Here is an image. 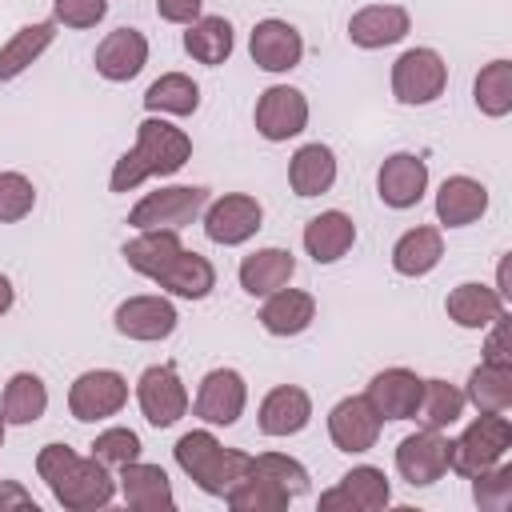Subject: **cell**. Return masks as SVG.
<instances>
[{
    "instance_id": "cell-1",
    "label": "cell",
    "mask_w": 512,
    "mask_h": 512,
    "mask_svg": "<svg viewBox=\"0 0 512 512\" xmlns=\"http://www.w3.org/2000/svg\"><path fill=\"white\" fill-rule=\"evenodd\" d=\"M36 472L48 484V492L56 496L60 508L68 512H92V508H108L116 496V476L108 472L104 460L96 456H80L68 444H44L36 452Z\"/></svg>"
},
{
    "instance_id": "cell-2",
    "label": "cell",
    "mask_w": 512,
    "mask_h": 512,
    "mask_svg": "<svg viewBox=\"0 0 512 512\" xmlns=\"http://www.w3.org/2000/svg\"><path fill=\"white\" fill-rule=\"evenodd\" d=\"M192 160V136L164 116H144L136 124V144L112 164L108 188L112 192H136L152 176H176Z\"/></svg>"
},
{
    "instance_id": "cell-3",
    "label": "cell",
    "mask_w": 512,
    "mask_h": 512,
    "mask_svg": "<svg viewBox=\"0 0 512 512\" xmlns=\"http://www.w3.org/2000/svg\"><path fill=\"white\" fill-rule=\"evenodd\" d=\"M172 456H176V468H180L204 496H220V500H224V492H228V488L248 472V464H252L248 452L220 444L212 428H192V432H184V436L176 440Z\"/></svg>"
},
{
    "instance_id": "cell-4",
    "label": "cell",
    "mask_w": 512,
    "mask_h": 512,
    "mask_svg": "<svg viewBox=\"0 0 512 512\" xmlns=\"http://www.w3.org/2000/svg\"><path fill=\"white\" fill-rule=\"evenodd\" d=\"M508 448H512L508 412H476V420L456 440H448V472L472 480L476 472L500 464Z\"/></svg>"
},
{
    "instance_id": "cell-5",
    "label": "cell",
    "mask_w": 512,
    "mask_h": 512,
    "mask_svg": "<svg viewBox=\"0 0 512 512\" xmlns=\"http://www.w3.org/2000/svg\"><path fill=\"white\" fill-rule=\"evenodd\" d=\"M204 204H208V188H200V184H168V188H156V192L140 196L132 204V212H128V224L136 232H148V228L180 232L192 220H200Z\"/></svg>"
},
{
    "instance_id": "cell-6",
    "label": "cell",
    "mask_w": 512,
    "mask_h": 512,
    "mask_svg": "<svg viewBox=\"0 0 512 512\" xmlns=\"http://www.w3.org/2000/svg\"><path fill=\"white\" fill-rule=\"evenodd\" d=\"M448 88V64L436 48H408L392 64V96L404 108H424Z\"/></svg>"
},
{
    "instance_id": "cell-7",
    "label": "cell",
    "mask_w": 512,
    "mask_h": 512,
    "mask_svg": "<svg viewBox=\"0 0 512 512\" xmlns=\"http://www.w3.org/2000/svg\"><path fill=\"white\" fill-rule=\"evenodd\" d=\"M200 220H204V236L212 244L236 248V244L252 240L264 228V204L256 196H248V192H224L220 200L204 204Z\"/></svg>"
},
{
    "instance_id": "cell-8",
    "label": "cell",
    "mask_w": 512,
    "mask_h": 512,
    "mask_svg": "<svg viewBox=\"0 0 512 512\" xmlns=\"http://www.w3.org/2000/svg\"><path fill=\"white\" fill-rule=\"evenodd\" d=\"M128 404V380L116 368H88L68 388V412L80 424H100Z\"/></svg>"
},
{
    "instance_id": "cell-9",
    "label": "cell",
    "mask_w": 512,
    "mask_h": 512,
    "mask_svg": "<svg viewBox=\"0 0 512 512\" xmlns=\"http://www.w3.org/2000/svg\"><path fill=\"white\" fill-rule=\"evenodd\" d=\"M252 124L268 144H284L308 128V96L292 84H268L256 96Z\"/></svg>"
},
{
    "instance_id": "cell-10",
    "label": "cell",
    "mask_w": 512,
    "mask_h": 512,
    "mask_svg": "<svg viewBox=\"0 0 512 512\" xmlns=\"http://www.w3.org/2000/svg\"><path fill=\"white\" fill-rule=\"evenodd\" d=\"M112 324L124 340H140V344H156V340H168L180 324V312L168 296L160 292H140V296H128L116 304L112 312Z\"/></svg>"
},
{
    "instance_id": "cell-11",
    "label": "cell",
    "mask_w": 512,
    "mask_h": 512,
    "mask_svg": "<svg viewBox=\"0 0 512 512\" xmlns=\"http://www.w3.org/2000/svg\"><path fill=\"white\" fill-rule=\"evenodd\" d=\"M136 404L152 428H172L180 416H188V388L172 364H152L136 380Z\"/></svg>"
},
{
    "instance_id": "cell-12",
    "label": "cell",
    "mask_w": 512,
    "mask_h": 512,
    "mask_svg": "<svg viewBox=\"0 0 512 512\" xmlns=\"http://www.w3.org/2000/svg\"><path fill=\"white\" fill-rule=\"evenodd\" d=\"M248 408V380L236 368H212L204 372L192 412L208 424V428H232Z\"/></svg>"
},
{
    "instance_id": "cell-13",
    "label": "cell",
    "mask_w": 512,
    "mask_h": 512,
    "mask_svg": "<svg viewBox=\"0 0 512 512\" xmlns=\"http://www.w3.org/2000/svg\"><path fill=\"white\" fill-rule=\"evenodd\" d=\"M448 440L444 432L436 428H416L412 436H404L396 444V472L404 484L412 488H428L436 480H444L448 472Z\"/></svg>"
},
{
    "instance_id": "cell-14",
    "label": "cell",
    "mask_w": 512,
    "mask_h": 512,
    "mask_svg": "<svg viewBox=\"0 0 512 512\" xmlns=\"http://www.w3.org/2000/svg\"><path fill=\"white\" fill-rule=\"evenodd\" d=\"M248 56L260 72H292L300 60H304V36L296 24L280 20V16H268V20H256L252 24V36H248Z\"/></svg>"
},
{
    "instance_id": "cell-15",
    "label": "cell",
    "mask_w": 512,
    "mask_h": 512,
    "mask_svg": "<svg viewBox=\"0 0 512 512\" xmlns=\"http://www.w3.org/2000/svg\"><path fill=\"white\" fill-rule=\"evenodd\" d=\"M428 192V160L416 152H392L384 156V164L376 168V196L380 204L404 212L416 208Z\"/></svg>"
},
{
    "instance_id": "cell-16",
    "label": "cell",
    "mask_w": 512,
    "mask_h": 512,
    "mask_svg": "<svg viewBox=\"0 0 512 512\" xmlns=\"http://www.w3.org/2000/svg\"><path fill=\"white\" fill-rule=\"evenodd\" d=\"M380 428H384V420H380V412L368 404V396H344V400H336L332 412H328V436H332V444H336L340 452H348V456H360V452L376 448Z\"/></svg>"
},
{
    "instance_id": "cell-17",
    "label": "cell",
    "mask_w": 512,
    "mask_h": 512,
    "mask_svg": "<svg viewBox=\"0 0 512 512\" xmlns=\"http://www.w3.org/2000/svg\"><path fill=\"white\" fill-rule=\"evenodd\" d=\"M412 32V16L404 4H364L348 16V40L364 52L392 48Z\"/></svg>"
},
{
    "instance_id": "cell-18",
    "label": "cell",
    "mask_w": 512,
    "mask_h": 512,
    "mask_svg": "<svg viewBox=\"0 0 512 512\" xmlns=\"http://www.w3.org/2000/svg\"><path fill=\"white\" fill-rule=\"evenodd\" d=\"M92 64H96V72H100L104 80L128 84V80L140 76L144 64H148V36H144L140 28H112V32L96 44Z\"/></svg>"
},
{
    "instance_id": "cell-19",
    "label": "cell",
    "mask_w": 512,
    "mask_h": 512,
    "mask_svg": "<svg viewBox=\"0 0 512 512\" xmlns=\"http://www.w3.org/2000/svg\"><path fill=\"white\" fill-rule=\"evenodd\" d=\"M420 388H424V376L396 364V368H380L368 380L364 396L380 412V420H412V412L420 404Z\"/></svg>"
},
{
    "instance_id": "cell-20",
    "label": "cell",
    "mask_w": 512,
    "mask_h": 512,
    "mask_svg": "<svg viewBox=\"0 0 512 512\" xmlns=\"http://www.w3.org/2000/svg\"><path fill=\"white\" fill-rule=\"evenodd\" d=\"M116 488L124 496L128 508L136 512H172L176 508V492H172V480L160 464H148V460H132L120 468L116 476Z\"/></svg>"
},
{
    "instance_id": "cell-21",
    "label": "cell",
    "mask_w": 512,
    "mask_h": 512,
    "mask_svg": "<svg viewBox=\"0 0 512 512\" xmlns=\"http://www.w3.org/2000/svg\"><path fill=\"white\" fill-rule=\"evenodd\" d=\"M308 420H312V396L300 384H276L256 408V428L276 440L304 432Z\"/></svg>"
},
{
    "instance_id": "cell-22",
    "label": "cell",
    "mask_w": 512,
    "mask_h": 512,
    "mask_svg": "<svg viewBox=\"0 0 512 512\" xmlns=\"http://www.w3.org/2000/svg\"><path fill=\"white\" fill-rule=\"evenodd\" d=\"M444 312L456 328L464 332H484L492 320H500L508 312V304L500 300V292L492 284H480V280H464L456 284L448 296H444Z\"/></svg>"
},
{
    "instance_id": "cell-23",
    "label": "cell",
    "mask_w": 512,
    "mask_h": 512,
    "mask_svg": "<svg viewBox=\"0 0 512 512\" xmlns=\"http://www.w3.org/2000/svg\"><path fill=\"white\" fill-rule=\"evenodd\" d=\"M304 252L316 260V264H336L352 252L356 244V224L348 212L340 208H328V212H316L308 224H304Z\"/></svg>"
},
{
    "instance_id": "cell-24",
    "label": "cell",
    "mask_w": 512,
    "mask_h": 512,
    "mask_svg": "<svg viewBox=\"0 0 512 512\" xmlns=\"http://www.w3.org/2000/svg\"><path fill=\"white\" fill-rule=\"evenodd\" d=\"M152 284L164 288L168 296H180V300H204V296H212V288H216V268H212L208 256L180 248V252L152 276Z\"/></svg>"
},
{
    "instance_id": "cell-25",
    "label": "cell",
    "mask_w": 512,
    "mask_h": 512,
    "mask_svg": "<svg viewBox=\"0 0 512 512\" xmlns=\"http://www.w3.org/2000/svg\"><path fill=\"white\" fill-rule=\"evenodd\" d=\"M316 320V296L304 288H276L272 296H264L260 304V328L268 336H300L308 332Z\"/></svg>"
},
{
    "instance_id": "cell-26",
    "label": "cell",
    "mask_w": 512,
    "mask_h": 512,
    "mask_svg": "<svg viewBox=\"0 0 512 512\" xmlns=\"http://www.w3.org/2000/svg\"><path fill=\"white\" fill-rule=\"evenodd\" d=\"M288 184H292V192L300 200L332 192V184H336V152L328 144H320V140L300 144L292 152V160H288Z\"/></svg>"
},
{
    "instance_id": "cell-27",
    "label": "cell",
    "mask_w": 512,
    "mask_h": 512,
    "mask_svg": "<svg viewBox=\"0 0 512 512\" xmlns=\"http://www.w3.org/2000/svg\"><path fill=\"white\" fill-rule=\"evenodd\" d=\"M488 212V188L472 176H448L436 188V220L444 228H468Z\"/></svg>"
},
{
    "instance_id": "cell-28",
    "label": "cell",
    "mask_w": 512,
    "mask_h": 512,
    "mask_svg": "<svg viewBox=\"0 0 512 512\" xmlns=\"http://www.w3.org/2000/svg\"><path fill=\"white\" fill-rule=\"evenodd\" d=\"M292 276H296V256H292L288 248H256V252L244 256L240 268H236L240 288H244L248 296H260V300L272 296L276 288L292 284Z\"/></svg>"
},
{
    "instance_id": "cell-29",
    "label": "cell",
    "mask_w": 512,
    "mask_h": 512,
    "mask_svg": "<svg viewBox=\"0 0 512 512\" xmlns=\"http://www.w3.org/2000/svg\"><path fill=\"white\" fill-rule=\"evenodd\" d=\"M56 20H36V24H24L16 28L4 44H0V84H12L16 76H24L56 40Z\"/></svg>"
},
{
    "instance_id": "cell-30",
    "label": "cell",
    "mask_w": 512,
    "mask_h": 512,
    "mask_svg": "<svg viewBox=\"0 0 512 512\" xmlns=\"http://www.w3.org/2000/svg\"><path fill=\"white\" fill-rule=\"evenodd\" d=\"M440 260H444V236L436 224H416L392 244V268L408 280L428 276Z\"/></svg>"
},
{
    "instance_id": "cell-31",
    "label": "cell",
    "mask_w": 512,
    "mask_h": 512,
    "mask_svg": "<svg viewBox=\"0 0 512 512\" xmlns=\"http://www.w3.org/2000/svg\"><path fill=\"white\" fill-rule=\"evenodd\" d=\"M464 408H468V400H464V388H456L452 380H440V376H432V380H424V388H420V404H416V412H412V420L420 424V428H436V432H448L460 416H464Z\"/></svg>"
},
{
    "instance_id": "cell-32",
    "label": "cell",
    "mask_w": 512,
    "mask_h": 512,
    "mask_svg": "<svg viewBox=\"0 0 512 512\" xmlns=\"http://www.w3.org/2000/svg\"><path fill=\"white\" fill-rule=\"evenodd\" d=\"M464 400H468L476 412H508V408H512V364L480 360V364L468 372Z\"/></svg>"
},
{
    "instance_id": "cell-33",
    "label": "cell",
    "mask_w": 512,
    "mask_h": 512,
    "mask_svg": "<svg viewBox=\"0 0 512 512\" xmlns=\"http://www.w3.org/2000/svg\"><path fill=\"white\" fill-rule=\"evenodd\" d=\"M232 48H236V32H232L228 16H200V20H192L188 32H184V52H188L196 64L216 68V64H224V60L232 56Z\"/></svg>"
},
{
    "instance_id": "cell-34",
    "label": "cell",
    "mask_w": 512,
    "mask_h": 512,
    "mask_svg": "<svg viewBox=\"0 0 512 512\" xmlns=\"http://www.w3.org/2000/svg\"><path fill=\"white\" fill-rule=\"evenodd\" d=\"M0 412L8 424H36L48 412V384L36 372H12L0 396Z\"/></svg>"
},
{
    "instance_id": "cell-35",
    "label": "cell",
    "mask_w": 512,
    "mask_h": 512,
    "mask_svg": "<svg viewBox=\"0 0 512 512\" xmlns=\"http://www.w3.org/2000/svg\"><path fill=\"white\" fill-rule=\"evenodd\" d=\"M148 116H192L200 108V84L184 72H164L144 92Z\"/></svg>"
},
{
    "instance_id": "cell-36",
    "label": "cell",
    "mask_w": 512,
    "mask_h": 512,
    "mask_svg": "<svg viewBox=\"0 0 512 512\" xmlns=\"http://www.w3.org/2000/svg\"><path fill=\"white\" fill-rule=\"evenodd\" d=\"M184 244H180V232H168V228H148V232H136L124 248H120V256H124V264L132 268V272H140V276H156L176 252H180Z\"/></svg>"
},
{
    "instance_id": "cell-37",
    "label": "cell",
    "mask_w": 512,
    "mask_h": 512,
    "mask_svg": "<svg viewBox=\"0 0 512 512\" xmlns=\"http://www.w3.org/2000/svg\"><path fill=\"white\" fill-rule=\"evenodd\" d=\"M224 504H228L232 512H284V508L292 504V496H288L272 476L248 468V472L224 492Z\"/></svg>"
},
{
    "instance_id": "cell-38",
    "label": "cell",
    "mask_w": 512,
    "mask_h": 512,
    "mask_svg": "<svg viewBox=\"0 0 512 512\" xmlns=\"http://www.w3.org/2000/svg\"><path fill=\"white\" fill-rule=\"evenodd\" d=\"M340 492L348 496L352 512H380L392 504V484L384 476V468L376 464H356L340 476Z\"/></svg>"
},
{
    "instance_id": "cell-39",
    "label": "cell",
    "mask_w": 512,
    "mask_h": 512,
    "mask_svg": "<svg viewBox=\"0 0 512 512\" xmlns=\"http://www.w3.org/2000/svg\"><path fill=\"white\" fill-rule=\"evenodd\" d=\"M472 104L500 120L512 112V60H488L472 80Z\"/></svg>"
},
{
    "instance_id": "cell-40",
    "label": "cell",
    "mask_w": 512,
    "mask_h": 512,
    "mask_svg": "<svg viewBox=\"0 0 512 512\" xmlns=\"http://www.w3.org/2000/svg\"><path fill=\"white\" fill-rule=\"evenodd\" d=\"M472 500L484 512H504L512 504V464H492L472 476Z\"/></svg>"
},
{
    "instance_id": "cell-41",
    "label": "cell",
    "mask_w": 512,
    "mask_h": 512,
    "mask_svg": "<svg viewBox=\"0 0 512 512\" xmlns=\"http://www.w3.org/2000/svg\"><path fill=\"white\" fill-rule=\"evenodd\" d=\"M248 468H256V472L272 476V480H276L292 500L308 492V468H304L296 456H288V452H260V456H252V464H248Z\"/></svg>"
},
{
    "instance_id": "cell-42",
    "label": "cell",
    "mask_w": 512,
    "mask_h": 512,
    "mask_svg": "<svg viewBox=\"0 0 512 512\" xmlns=\"http://www.w3.org/2000/svg\"><path fill=\"white\" fill-rule=\"evenodd\" d=\"M36 208V184L24 172H0V224H20Z\"/></svg>"
},
{
    "instance_id": "cell-43",
    "label": "cell",
    "mask_w": 512,
    "mask_h": 512,
    "mask_svg": "<svg viewBox=\"0 0 512 512\" xmlns=\"http://www.w3.org/2000/svg\"><path fill=\"white\" fill-rule=\"evenodd\" d=\"M92 456L96 460H104L108 468H124V464H132V460H140V452H144V444H140V436L132 432V428H104L92 444Z\"/></svg>"
},
{
    "instance_id": "cell-44",
    "label": "cell",
    "mask_w": 512,
    "mask_h": 512,
    "mask_svg": "<svg viewBox=\"0 0 512 512\" xmlns=\"http://www.w3.org/2000/svg\"><path fill=\"white\" fill-rule=\"evenodd\" d=\"M108 16V0H52V20L64 28H96Z\"/></svg>"
},
{
    "instance_id": "cell-45",
    "label": "cell",
    "mask_w": 512,
    "mask_h": 512,
    "mask_svg": "<svg viewBox=\"0 0 512 512\" xmlns=\"http://www.w3.org/2000/svg\"><path fill=\"white\" fill-rule=\"evenodd\" d=\"M156 16L164 24H192L204 16V0H156Z\"/></svg>"
},
{
    "instance_id": "cell-46",
    "label": "cell",
    "mask_w": 512,
    "mask_h": 512,
    "mask_svg": "<svg viewBox=\"0 0 512 512\" xmlns=\"http://www.w3.org/2000/svg\"><path fill=\"white\" fill-rule=\"evenodd\" d=\"M488 328H492V332H488V340H484V360H492V364H512V352H508V312H504L500 320H492Z\"/></svg>"
},
{
    "instance_id": "cell-47",
    "label": "cell",
    "mask_w": 512,
    "mask_h": 512,
    "mask_svg": "<svg viewBox=\"0 0 512 512\" xmlns=\"http://www.w3.org/2000/svg\"><path fill=\"white\" fill-rule=\"evenodd\" d=\"M8 508H32L36 512V500L20 480H0V512H8Z\"/></svg>"
},
{
    "instance_id": "cell-48",
    "label": "cell",
    "mask_w": 512,
    "mask_h": 512,
    "mask_svg": "<svg viewBox=\"0 0 512 512\" xmlns=\"http://www.w3.org/2000/svg\"><path fill=\"white\" fill-rule=\"evenodd\" d=\"M12 304H16V288H12V280L0 272V316L12 312Z\"/></svg>"
},
{
    "instance_id": "cell-49",
    "label": "cell",
    "mask_w": 512,
    "mask_h": 512,
    "mask_svg": "<svg viewBox=\"0 0 512 512\" xmlns=\"http://www.w3.org/2000/svg\"><path fill=\"white\" fill-rule=\"evenodd\" d=\"M4 432H8V420H4V412H0V448H4Z\"/></svg>"
}]
</instances>
